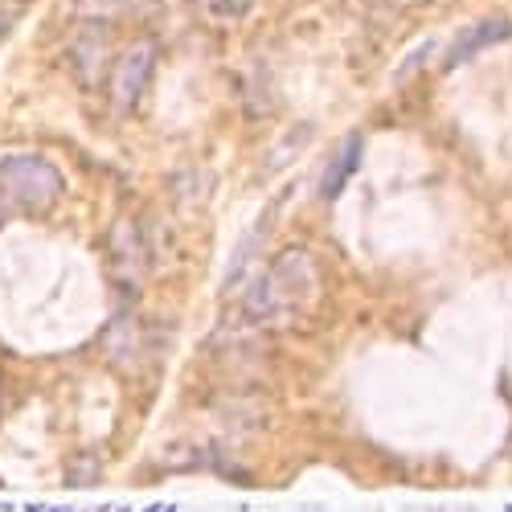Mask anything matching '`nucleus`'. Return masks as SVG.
<instances>
[{"mask_svg": "<svg viewBox=\"0 0 512 512\" xmlns=\"http://www.w3.org/2000/svg\"><path fill=\"white\" fill-rule=\"evenodd\" d=\"M312 295H316V263H312L308 250L291 246L275 259V267L250 287L246 320L250 324H271V320H279L295 308H304Z\"/></svg>", "mask_w": 512, "mask_h": 512, "instance_id": "nucleus-1", "label": "nucleus"}, {"mask_svg": "<svg viewBox=\"0 0 512 512\" xmlns=\"http://www.w3.org/2000/svg\"><path fill=\"white\" fill-rule=\"evenodd\" d=\"M62 193V173L46 156H5L0 160V197L17 205H50Z\"/></svg>", "mask_w": 512, "mask_h": 512, "instance_id": "nucleus-2", "label": "nucleus"}, {"mask_svg": "<svg viewBox=\"0 0 512 512\" xmlns=\"http://www.w3.org/2000/svg\"><path fill=\"white\" fill-rule=\"evenodd\" d=\"M152 62H156V46H152V41H136V46L123 50V58L115 62V74H111V99L119 107H132L144 95Z\"/></svg>", "mask_w": 512, "mask_h": 512, "instance_id": "nucleus-3", "label": "nucleus"}, {"mask_svg": "<svg viewBox=\"0 0 512 512\" xmlns=\"http://www.w3.org/2000/svg\"><path fill=\"white\" fill-rule=\"evenodd\" d=\"M111 267L123 283H140L148 271V242L136 222H119L111 234Z\"/></svg>", "mask_w": 512, "mask_h": 512, "instance_id": "nucleus-4", "label": "nucleus"}, {"mask_svg": "<svg viewBox=\"0 0 512 512\" xmlns=\"http://www.w3.org/2000/svg\"><path fill=\"white\" fill-rule=\"evenodd\" d=\"M508 33H512V25H508V21H484L480 29L463 33V37L455 41V50H451L447 66H455V62H463V58H472V54H480V50L496 46V41H500V37H508Z\"/></svg>", "mask_w": 512, "mask_h": 512, "instance_id": "nucleus-5", "label": "nucleus"}, {"mask_svg": "<svg viewBox=\"0 0 512 512\" xmlns=\"http://www.w3.org/2000/svg\"><path fill=\"white\" fill-rule=\"evenodd\" d=\"M357 160H361V140H357V136H349V144L340 148V156L332 160V168L324 173V185H320V193H324V197H336L340 189H345V181L353 177Z\"/></svg>", "mask_w": 512, "mask_h": 512, "instance_id": "nucleus-6", "label": "nucleus"}, {"mask_svg": "<svg viewBox=\"0 0 512 512\" xmlns=\"http://www.w3.org/2000/svg\"><path fill=\"white\" fill-rule=\"evenodd\" d=\"M50 512H74V508H50Z\"/></svg>", "mask_w": 512, "mask_h": 512, "instance_id": "nucleus-7", "label": "nucleus"}]
</instances>
